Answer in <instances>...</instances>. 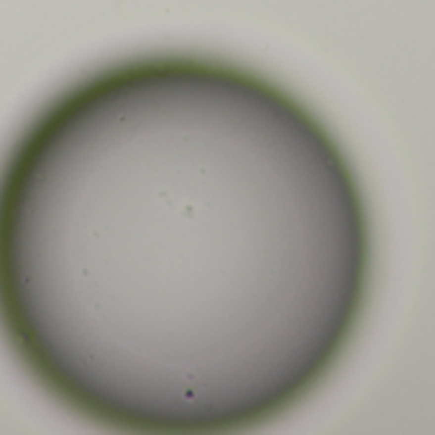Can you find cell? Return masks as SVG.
<instances>
[{"mask_svg":"<svg viewBox=\"0 0 435 435\" xmlns=\"http://www.w3.org/2000/svg\"><path fill=\"white\" fill-rule=\"evenodd\" d=\"M374 228L323 118L259 72L141 56L54 95L0 164V331L128 433L264 425L364 320Z\"/></svg>","mask_w":435,"mask_h":435,"instance_id":"1","label":"cell"}]
</instances>
